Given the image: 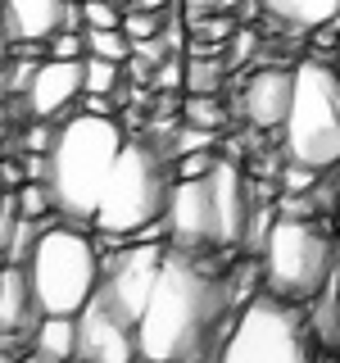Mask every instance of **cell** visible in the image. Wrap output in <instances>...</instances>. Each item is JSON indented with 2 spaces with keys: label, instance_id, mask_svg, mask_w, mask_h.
Instances as JSON below:
<instances>
[{
  "label": "cell",
  "instance_id": "obj_35",
  "mask_svg": "<svg viewBox=\"0 0 340 363\" xmlns=\"http://www.w3.org/2000/svg\"><path fill=\"white\" fill-rule=\"evenodd\" d=\"M132 363H150V359H141V354H136V359H132Z\"/></svg>",
  "mask_w": 340,
  "mask_h": 363
},
{
  "label": "cell",
  "instance_id": "obj_18",
  "mask_svg": "<svg viewBox=\"0 0 340 363\" xmlns=\"http://www.w3.org/2000/svg\"><path fill=\"white\" fill-rule=\"evenodd\" d=\"M14 204H18V218H28V223H45V218H55L50 191H45V182H41V177H28V182H23V186L14 191Z\"/></svg>",
  "mask_w": 340,
  "mask_h": 363
},
{
  "label": "cell",
  "instance_id": "obj_9",
  "mask_svg": "<svg viewBox=\"0 0 340 363\" xmlns=\"http://www.w3.org/2000/svg\"><path fill=\"white\" fill-rule=\"evenodd\" d=\"M164 245H150L141 236V241H123L118 255L100 259V286H96V300L105 304V309L118 318V323H128L136 332V323H141L145 304H150V291L159 281V268H164Z\"/></svg>",
  "mask_w": 340,
  "mask_h": 363
},
{
  "label": "cell",
  "instance_id": "obj_16",
  "mask_svg": "<svg viewBox=\"0 0 340 363\" xmlns=\"http://www.w3.org/2000/svg\"><path fill=\"white\" fill-rule=\"evenodd\" d=\"M73 345H77V323L64 313H45L32 327V354H41L50 363H73Z\"/></svg>",
  "mask_w": 340,
  "mask_h": 363
},
{
  "label": "cell",
  "instance_id": "obj_3",
  "mask_svg": "<svg viewBox=\"0 0 340 363\" xmlns=\"http://www.w3.org/2000/svg\"><path fill=\"white\" fill-rule=\"evenodd\" d=\"M249 227V196L236 164H213L204 177H173L164 204V232L173 250L186 255H218L241 245Z\"/></svg>",
  "mask_w": 340,
  "mask_h": 363
},
{
  "label": "cell",
  "instance_id": "obj_24",
  "mask_svg": "<svg viewBox=\"0 0 340 363\" xmlns=\"http://www.w3.org/2000/svg\"><path fill=\"white\" fill-rule=\"evenodd\" d=\"M159 18L164 14H150V9H123V32L132 37V45L150 41V37H159Z\"/></svg>",
  "mask_w": 340,
  "mask_h": 363
},
{
  "label": "cell",
  "instance_id": "obj_7",
  "mask_svg": "<svg viewBox=\"0 0 340 363\" xmlns=\"http://www.w3.org/2000/svg\"><path fill=\"white\" fill-rule=\"evenodd\" d=\"M281 150L317 173L340 168V73L332 60L295 64V96L281 123Z\"/></svg>",
  "mask_w": 340,
  "mask_h": 363
},
{
  "label": "cell",
  "instance_id": "obj_34",
  "mask_svg": "<svg viewBox=\"0 0 340 363\" xmlns=\"http://www.w3.org/2000/svg\"><path fill=\"white\" fill-rule=\"evenodd\" d=\"M332 223H336V227H340V200H336V213H332Z\"/></svg>",
  "mask_w": 340,
  "mask_h": 363
},
{
  "label": "cell",
  "instance_id": "obj_21",
  "mask_svg": "<svg viewBox=\"0 0 340 363\" xmlns=\"http://www.w3.org/2000/svg\"><path fill=\"white\" fill-rule=\"evenodd\" d=\"M213 141H218V132H213V128H196V123H181L177 136L164 145V150H168V159H177V155H191V150H209Z\"/></svg>",
  "mask_w": 340,
  "mask_h": 363
},
{
  "label": "cell",
  "instance_id": "obj_31",
  "mask_svg": "<svg viewBox=\"0 0 340 363\" xmlns=\"http://www.w3.org/2000/svg\"><path fill=\"white\" fill-rule=\"evenodd\" d=\"M109 100L113 96H91V91H82V109L86 113H109Z\"/></svg>",
  "mask_w": 340,
  "mask_h": 363
},
{
  "label": "cell",
  "instance_id": "obj_29",
  "mask_svg": "<svg viewBox=\"0 0 340 363\" xmlns=\"http://www.w3.org/2000/svg\"><path fill=\"white\" fill-rule=\"evenodd\" d=\"M154 86H164V91L181 86V64H177V60H164V64L154 68Z\"/></svg>",
  "mask_w": 340,
  "mask_h": 363
},
{
  "label": "cell",
  "instance_id": "obj_17",
  "mask_svg": "<svg viewBox=\"0 0 340 363\" xmlns=\"http://www.w3.org/2000/svg\"><path fill=\"white\" fill-rule=\"evenodd\" d=\"M82 82L91 96H113L123 86V64L105 60V55H82Z\"/></svg>",
  "mask_w": 340,
  "mask_h": 363
},
{
  "label": "cell",
  "instance_id": "obj_5",
  "mask_svg": "<svg viewBox=\"0 0 340 363\" xmlns=\"http://www.w3.org/2000/svg\"><path fill=\"white\" fill-rule=\"evenodd\" d=\"M340 241L336 223H322L317 213H286L272 218L264 245H259V272L264 291L290 304H309L327 281L336 277Z\"/></svg>",
  "mask_w": 340,
  "mask_h": 363
},
{
  "label": "cell",
  "instance_id": "obj_23",
  "mask_svg": "<svg viewBox=\"0 0 340 363\" xmlns=\"http://www.w3.org/2000/svg\"><path fill=\"white\" fill-rule=\"evenodd\" d=\"M45 55H55V60H82L86 55V28H60L45 41Z\"/></svg>",
  "mask_w": 340,
  "mask_h": 363
},
{
  "label": "cell",
  "instance_id": "obj_10",
  "mask_svg": "<svg viewBox=\"0 0 340 363\" xmlns=\"http://www.w3.org/2000/svg\"><path fill=\"white\" fill-rule=\"evenodd\" d=\"M73 323H77L73 363H132L136 359V332L128 323H118L96 295Z\"/></svg>",
  "mask_w": 340,
  "mask_h": 363
},
{
  "label": "cell",
  "instance_id": "obj_2",
  "mask_svg": "<svg viewBox=\"0 0 340 363\" xmlns=\"http://www.w3.org/2000/svg\"><path fill=\"white\" fill-rule=\"evenodd\" d=\"M128 132L113 123V113H73L55 128L50 145H45V164H41V182L50 191L55 218L86 227L96 223V204L100 191L113 173V159H118Z\"/></svg>",
  "mask_w": 340,
  "mask_h": 363
},
{
  "label": "cell",
  "instance_id": "obj_28",
  "mask_svg": "<svg viewBox=\"0 0 340 363\" xmlns=\"http://www.w3.org/2000/svg\"><path fill=\"white\" fill-rule=\"evenodd\" d=\"M186 86H191V91H218V64L191 60V68H186Z\"/></svg>",
  "mask_w": 340,
  "mask_h": 363
},
{
  "label": "cell",
  "instance_id": "obj_32",
  "mask_svg": "<svg viewBox=\"0 0 340 363\" xmlns=\"http://www.w3.org/2000/svg\"><path fill=\"white\" fill-rule=\"evenodd\" d=\"M9 64V28H5V0H0V68Z\"/></svg>",
  "mask_w": 340,
  "mask_h": 363
},
{
  "label": "cell",
  "instance_id": "obj_13",
  "mask_svg": "<svg viewBox=\"0 0 340 363\" xmlns=\"http://www.w3.org/2000/svg\"><path fill=\"white\" fill-rule=\"evenodd\" d=\"M5 28L14 41H50L60 28H82L77 0H5Z\"/></svg>",
  "mask_w": 340,
  "mask_h": 363
},
{
  "label": "cell",
  "instance_id": "obj_37",
  "mask_svg": "<svg viewBox=\"0 0 340 363\" xmlns=\"http://www.w3.org/2000/svg\"><path fill=\"white\" fill-rule=\"evenodd\" d=\"M336 281H340V272H336ZM336 354H340V350H336Z\"/></svg>",
  "mask_w": 340,
  "mask_h": 363
},
{
  "label": "cell",
  "instance_id": "obj_1",
  "mask_svg": "<svg viewBox=\"0 0 340 363\" xmlns=\"http://www.w3.org/2000/svg\"><path fill=\"white\" fill-rule=\"evenodd\" d=\"M236 313L232 277L213 272L204 255L168 245L150 304L136 323V354L150 363H213Z\"/></svg>",
  "mask_w": 340,
  "mask_h": 363
},
{
  "label": "cell",
  "instance_id": "obj_36",
  "mask_svg": "<svg viewBox=\"0 0 340 363\" xmlns=\"http://www.w3.org/2000/svg\"><path fill=\"white\" fill-rule=\"evenodd\" d=\"M0 200H5V186H0Z\"/></svg>",
  "mask_w": 340,
  "mask_h": 363
},
{
  "label": "cell",
  "instance_id": "obj_30",
  "mask_svg": "<svg viewBox=\"0 0 340 363\" xmlns=\"http://www.w3.org/2000/svg\"><path fill=\"white\" fill-rule=\"evenodd\" d=\"M213 9H222V0H186V18L196 23V18H209Z\"/></svg>",
  "mask_w": 340,
  "mask_h": 363
},
{
  "label": "cell",
  "instance_id": "obj_25",
  "mask_svg": "<svg viewBox=\"0 0 340 363\" xmlns=\"http://www.w3.org/2000/svg\"><path fill=\"white\" fill-rule=\"evenodd\" d=\"M317 182H322V173L309 164H295V159H286V168H281V186L290 191V196H300V191H313Z\"/></svg>",
  "mask_w": 340,
  "mask_h": 363
},
{
  "label": "cell",
  "instance_id": "obj_6",
  "mask_svg": "<svg viewBox=\"0 0 340 363\" xmlns=\"http://www.w3.org/2000/svg\"><path fill=\"white\" fill-rule=\"evenodd\" d=\"M100 241H91L86 227L73 223H41L37 241L23 255V272H28L32 300H37L41 318L64 313L77 318L91 304L100 286Z\"/></svg>",
  "mask_w": 340,
  "mask_h": 363
},
{
  "label": "cell",
  "instance_id": "obj_8",
  "mask_svg": "<svg viewBox=\"0 0 340 363\" xmlns=\"http://www.w3.org/2000/svg\"><path fill=\"white\" fill-rule=\"evenodd\" d=\"M317 340L309 332L304 304L277 300V295H249L236 313L232 332L213 363H313Z\"/></svg>",
  "mask_w": 340,
  "mask_h": 363
},
{
  "label": "cell",
  "instance_id": "obj_19",
  "mask_svg": "<svg viewBox=\"0 0 340 363\" xmlns=\"http://www.w3.org/2000/svg\"><path fill=\"white\" fill-rule=\"evenodd\" d=\"M181 123H196V128H213V132H222L227 109L218 105V96H213V91H191V100L181 105Z\"/></svg>",
  "mask_w": 340,
  "mask_h": 363
},
{
  "label": "cell",
  "instance_id": "obj_27",
  "mask_svg": "<svg viewBox=\"0 0 340 363\" xmlns=\"http://www.w3.org/2000/svg\"><path fill=\"white\" fill-rule=\"evenodd\" d=\"M213 164H218V159H213L209 150H191V155H177V159H173V177H204V173H209Z\"/></svg>",
  "mask_w": 340,
  "mask_h": 363
},
{
  "label": "cell",
  "instance_id": "obj_20",
  "mask_svg": "<svg viewBox=\"0 0 340 363\" xmlns=\"http://www.w3.org/2000/svg\"><path fill=\"white\" fill-rule=\"evenodd\" d=\"M86 55H105V60L128 64L132 60V37L123 28H86Z\"/></svg>",
  "mask_w": 340,
  "mask_h": 363
},
{
  "label": "cell",
  "instance_id": "obj_22",
  "mask_svg": "<svg viewBox=\"0 0 340 363\" xmlns=\"http://www.w3.org/2000/svg\"><path fill=\"white\" fill-rule=\"evenodd\" d=\"M82 28H123V0H77Z\"/></svg>",
  "mask_w": 340,
  "mask_h": 363
},
{
  "label": "cell",
  "instance_id": "obj_14",
  "mask_svg": "<svg viewBox=\"0 0 340 363\" xmlns=\"http://www.w3.org/2000/svg\"><path fill=\"white\" fill-rule=\"evenodd\" d=\"M41 323V309L32 300L28 272L23 264H5L0 268V336H23Z\"/></svg>",
  "mask_w": 340,
  "mask_h": 363
},
{
  "label": "cell",
  "instance_id": "obj_26",
  "mask_svg": "<svg viewBox=\"0 0 340 363\" xmlns=\"http://www.w3.org/2000/svg\"><path fill=\"white\" fill-rule=\"evenodd\" d=\"M37 64H41V60H28V55H18V64H9V68H5V86H9V96H28L32 77H37Z\"/></svg>",
  "mask_w": 340,
  "mask_h": 363
},
{
  "label": "cell",
  "instance_id": "obj_11",
  "mask_svg": "<svg viewBox=\"0 0 340 363\" xmlns=\"http://www.w3.org/2000/svg\"><path fill=\"white\" fill-rule=\"evenodd\" d=\"M82 60H55V55H45V60L37 64V77H32L28 96H23V105H28L32 118L50 123L60 118L64 109H73L77 100H82Z\"/></svg>",
  "mask_w": 340,
  "mask_h": 363
},
{
  "label": "cell",
  "instance_id": "obj_33",
  "mask_svg": "<svg viewBox=\"0 0 340 363\" xmlns=\"http://www.w3.org/2000/svg\"><path fill=\"white\" fill-rule=\"evenodd\" d=\"M173 0H128V9H150V14H164Z\"/></svg>",
  "mask_w": 340,
  "mask_h": 363
},
{
  "label": "cell",
  "instance_id": "obj_12",
  "mask_svg": "<svg viewBox=\"0 0 340 363\" xmlns=\"http://www.w3.org/2000/svg\"><path fill=\"white\" fill-rule=\"evenodd\" d=\"M290 96H295V68H259V73H249V82L241 91V113L249 128L259 132H272L286 123L290 113Z\"/></svg>",
  "mask_w": 340,
  "mask_h": 363
},
{
  "label": "cell",
  "instance_id": "obj_15",
  "mask_svg": "<svg viewBox=\"0 0 340 363\" xmlns=\"http://www.w3.org/2000/svg\"><path fill=\"white\" fill-rule=\"evenodd\" d=\"M264 14L290 32H317L340 14V0H264Z\"/></svg>",
  "mask_w": 340,
  "mask_h": 363
},
{
  "label": "cell",
  "instance_id": "obj_4",
  "mask_svg": "<svg viewBox=\"0 0 340 363\" xmlns=\"http://www.w3.org/2000/svg\"><path fill=\"white\" fill-rule=\"evenodd\" d=\"M168 191H173V159H168V150L154 141H141V136H128L118 159H113L105 191H100L91 232H100L105 245L154 236L159 218H164V204H168Z\"/></svg>",
  "mask_w": 340,
  "mask_h": 363
}]
</instances>
